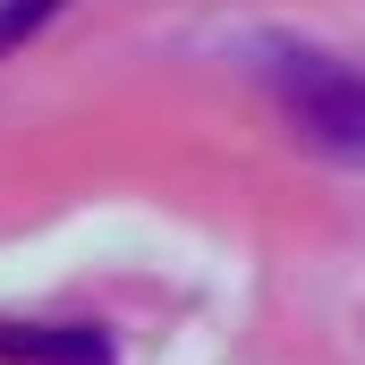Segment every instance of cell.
Returning a JSON list of instances; mask_svg holds the SVG:
<instances>
[{
    "label": "cell",
    "mask_w": 365,
    "mask_h": 365,
    "mask_svg": "<svg viewBox=\"0 0 365 365\" xmlns=\"http://www.w3.org/2000/svg\"><path fill=\"white\" fill-rule=\"evenodd\" d=\"M272 93L280 110L297 119L306 145L340 153V162H365V77L323 60V51H280L272 60Z\"/></svg>",
    "instance_id": "obj_1"
},
{
    "label": "cell",
    "mask_w": 365,
    "mask_h": 365,
    "mask_svg": "<svg viewBox=\"0 0 365 365\" xmlns=\"http://www.w3.org/2000/svg\"><path fill=\"white\" fill-rule=\"evenodd\" d=\"M9 365H110V331L93 323H0Z\"/></svg>",
    "instance_id": "obj_2"
},
{
    "label": "cell",
    "mask_w": 365,
    "mask_h": 365,
    "mask_svg": "<svg viewBox=\"0 0 365 365\" xmlns=\"http://www.w3.org/2000/svg\"><path fill=\"white\" fill-rule=\"evenodd\" d=\"M60 9H68V0H0V51H17V43H26L43 17H60Z\"/></svg>",
    "instance_id": "obj_3"
}]
</instances>
